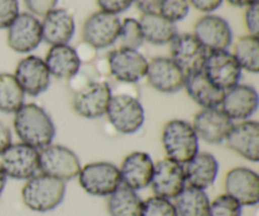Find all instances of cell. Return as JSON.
<instances>
[{"label": "cell", "mask_w": 259, "mask_h": 216, "mask_svg": "<svg viewBox=\"0 0 259 216\" xmlns=\"http://www.w3.org/2000/svg\"><path fill=\"white\" fill-rule=\"evenodd\" d=\"M13 131L19 142L39 151L53 143L57 129L45 108L35 103H24L13 114Z\"/></svg>", "instance_id": "6da1fadb"}, {"label": "cell", "mask_w": 259, "mask_h": 216, "mask_svg": "<svg viewBox=\"0 0 259 216\" xmlns=\"http://www.w3.org/2000/svg\"><path fill=\"white\" fill-rule=\"evenodd\" d=\"M67 192L66 182L45 174L27 180L22 187V201L34 212H51L63 202Z\"/></svg>", "instance_id": "7a4b0ae2"}, {"label": "cell", "mask_w": 259, "mask_h": 216, "mask_svg": "<svg viewBox=\"0 0 259 216\" xmlns=\"http://www.w3.org/2000/svg\"><path fill=\"white\" fill-rule=\"evenodd\" d=\"M161 144L166 158L186 164L200 151V141L194 126L185 119H171L161 131Z\"/></svg>", "instance_id": "3957f363"}, {"label": "cell", "mask_w": 259, "mask_h": 216, "mask_svg": "<svg viewBox=\"0 0 259 216\" xmlns=\"http://www.w3.org/2000/svg\"><path fill=\"white\" fill-rule=\"evenodd\" d=\"M105 116L119 134L132 136L144 125L146 110L137 96L113 93Z\"/></svg>", "instance_id": "277c9868"}, {"label": "cell", "mask_w": 259, "mask_h": 216, "mask_svg": "<svg viewBox=\"0 0 259 216\" xmlns=\"http://www.w3.org/2000/svg\"><path fill=\"white\" fill-rule=\"evenodd\" d=\"M78 184L88 195L108 197L121 185L119 167L113 162L96 161L81 166Z\"/></svg>", "instance_id": "5b68a950"}, {"label": "cell", "mask_w": 259, "mask_h": 216, "mask_svg": "<svg viewBox=\"0 0 259 216\" xmlns=\"http://www.w3.org/2000/svg\"><path fill=\"white\" fill-rule=\"evenodd\" d=\"M81 166L82 164L77 154L62 144L51 143L39 149L40 174L68 182L77 179Z\"/></svg>", "instance_id": "8992f818"}, {"label": "cell", "mask_w": 259, "mask_h": 216, "mask_svg": "<svg viewBox=\"0 0 259 216\" xmlns=\"http://www.w3.org/2000/svg\"><path fill=\"white\" fill-rule=\"evenodd\" d=\"M0 168L8 179L27 181L39 171V151L22 142H13L0 156Z\"/></svg>", "instance_id": "52a82bcc"}, {"label": "cell", "mask_w": 259, "mask_h": 216, "mask_svg": "<svg viewBox=\"0 0 259 216\" xmlns=\"http://www.w3.org/2000/svg\"><path fill=\"white\" fill-rule=\"evenodd\" d=\"M111 96L110 83L105 80H98L73 94L71 104L73 111L81 118L99 119L106 115Z\"/></svg>", "instance_id": "ba28073f"}, {"label": "cell", "mask_w": 259, "mask_h": 216, "mask_svg": "<svg viewBox=\"0 0 259 216\" xmlns=\"http://www.w3.org/2000/svg\"><path fill=\"white\" fill-rule=\"evenodd\" d=\"M110 77L116 82L138 83L146 78L148 60L138 50L119 47L108 53Z\"/></svg>", "instance_id": "9c48e42d"}, {"label": "cell", "mask_w": 259, "mask_h": 216, "mask_svg": "<svg viewBox=\"0 0 259 216\" xmlns=\"http://www.w3.org/2000/svg\"><path fill=\"white\" fill-rule=\"evenodd\" d=\"M121 20L119 15L94 12L89 15L81 28L82 40L90 43L96 50H105L118 42Z\"/></svg>", "instance_id": "30bf717a"}, {"label": "cell", "mask_w": 259, "mask_h": 216, "mask_svg": "<svg viewBox=\"0 0 259 216\" xmlns=\"http://www.w3.org/2000/svg\"><path fill=\"white\" fill-rule=\"evenodd\" d=\"M40 42V20L30 13H19V15L7 28V45L15 53L28 55L37 50Z\"/></svg>", "instance_id": "8fae6325"}, {"label": "cell", "mask_w": 259, "mask_h": 216, "mask_svg": "<svg viewBox=\"0 0 259 216\" xmlns=\"http://www.w3.org/2000/svg\"><path fill=\"white\" fill-rule=\"evenodd\" d=\"M192 34L209 52L228 51L233 45V29L229 22L215 14H205L194 24Z\"/></svg>", "instance_id": "7c38bea8"}, {"label": "cell", "mask_w": 259, "mask_h": 216, "mask_svg": "<svg viewBox=\"0 0 259 216\" xmlns=\"http://www.w3.org/2000/svg\"><path fill=\"white\" fill-rule=\"evenodd\" d=\"M13 75L24 91L25 96L30 98H37L45 94L52 80L45 60L35 55H28L20 58Z\"/></svg>", "instance_id": "4fadbf2b"}, {"label": "cell", "mask_w": 259, "mask_h": 216, "mask_svg": "<svg viewBox=\"0 0 259 216\" xmlns=\"http://www.w3.org/2000/svg\"><path fill=\"white\" fill-rule=\"evenodd\" d=\"M146 80L157 93L176 94L185 88L186 73L169 57L158 56L148 61Z\"/></svg>", "instance_id": "5bb4252c"}, {"label": "cell", "mask_w": 259, "mask_h": 216, "mask_svg": "<svg viewBox=\"0 0 259 216\" xmlns=\"http://www.w3.org/2000/svg\"><path fill=\"white\" fill-rule=\"evenodd\" d=\"M224 190V194L237 200L243 207L257 206L259 202V175L249 167H233L225 174Z\"/></svg>", "instance_id": "9a60e30c"}, {"label": "cell", "mask_w": 259, "mask_h": 216, "mask_svg": "<svg viewBox=\"0 0 259 216\" xmlns=\"http://www.w3.org/2000/svg\"><path fill=\"white\" fill-rule=\"evenodd\" d=\"M202 72L214 85L227 91L240 83L243 70L233 53L228 50L207 53Z\"/></svg>", "instance_id": "2e32d148"}, {"label": "cell", "mask_w": 259, "mask_h": 216, "mask_svg": "<svg viewBox=\"0 0 259 216\" xmlns=\"http://www.w3.org/2000/svg\"><path fill=\"white\" fill-rule=\"evenodd\" d=\"M199 141L211 146L223 144L234 121L220 108L200 109L191 121Z\"/></svg>", "instance_id": "e0dca14e"}, {"label": "cell", "mask_w": 259, "mask_h": 216, "mask_svg": "<svg viewBox=\"0 0 259 216\" xmlns=\"http://www.w3.org/2000/svg\"><path fill=\"white\" fill-rule=\"evenodd\" d=\"M207 51L192 33H177L169 43V58L187 75L202 71Z\"/></svg>", "instance_id": "ac0fdd59"}, {"label": "cell", "mask_w": 259, "mask_h": 216, "mask_svg": "<svg viewBox=\"0 0 259 216\" xmlns=\"http://www.w3.org/2000/svg\"><path fill=\"white\" fill-rule=\"evenodd\" d=\"M187 186L184 166L168 158L154 163L153 176L149 187L154 196L175 200Z\"/></svg>", "instance_id": "d6986e66"}, {"label": "cell", "mask_w": 259, "mask_h": 216, "mask_svg": "<svg viewBox=\"0 0 259 216\" xmlns=\"http://www.w3.org/2000/svg\"><path fill=\"white\" fill-rule=\"evenodd\" d=\"M259 95L254 86L248 83H238L224 93L220 109L237 121L249 120L258 111Z\"/></svg>", "instance_id": "ffe728a7"}, {"label": "cell", "mask_w": 259, "mask_h": 216, "mask_svg": "<svg viewBox=\"0 0 259 216\" xmlns=\"http://www.w3.org/2000/svg\"><path fill=\"white\" fill-rule=\"evenodd\" d=\"M154 163L156 162L147 152L134 151L126 154L120 166H118L121 185L137 192L149 187L153 176Z\"/></svg>", "instance_id": "44dd1931"}, {"label": "cell", "mask_w": 259, "mask_h": 216, "mask_svg": "<svg viewBox=\"0 0 259 216\" xmlns=\"http://www.w3.org/2000/svg\"><path fill=\"white\" fill-rule=\"evenodd\" d=\"M224 143L245 161L257 163L259 161V123L253 119L237 121L233 124Z\"/></svg>", "instance_id": "7402d4cb"}, {"label": "cell", "mask_w": 259, "mask_h": 216, "mask_svg": "<svg viewBox=\"0 0 259 216\" xmlns=\"http://www.w3.org/2000/svg\"><path fill=\"white\" fill-rule=\"evenodd\" d=\"M42 42L47 45H68L73 38L76 23L73 15L63 8H55L40 20Z\"/></svg>", "instance_id": "603a6c76"}, {"label": "cell", "mask_w": 259, "mask_h": 216, "mask_svg": "<svg viewBox=\"0 0 259 216\" xmlns=\"http://www.w3.org/2000/svg\"><path fill=\"white\" fill-rule=\"evenodd\" d=\"M184 169L187 186L206 191L217 181L220 164L212 153L199 151L186 164H184Z\"/></svg>", "instance_id": "cb8c5ba5"}, {"label": "cell", "mask_w": 259, "mask_h": 216, "mask_svg": "<svg viewBox=\"0 0 259 216\" xmlns=\"http://www.w3.org/2000/svg\"><path fill=\"white\" fill-rule=\"evenodd\" d=\"M184 89L189 98L200 106V109L220 108L225 93L214 85L202 71L187 75Z\"/></svg>", "instance_id": "d4e9b609"}, {"label": "cell", "mask_w": 259, "mask_h": 216, "mask_svg": "<svg viewBox=\"0 0 259 216\" xmlns=\"http://www.w3.org/2000/svg\"><path fill=\"white\" fill-rule=\"evenodd\" d=\"M43 60L51 76L58 80L67 81L81 67L75 48L70 45L51 46Z\"/></svg>", "instance_id": "484cf974"}, {"label": "cell", "mask_w": 259, "mask_h": 216, "mask_svg": "<svg viewBox=\"0 0 259 216\" xmlns=\"http://www.w3.org/2000/svg\"><path fill=\"white\" fill-rule=\"evenodd\" d=\"M138 20L144 42L153 46L169 45L179 33L176 23L164 18L158 12L143 13Z\"/></svg>", "instance_id": "4316f807"}, {"label": "cell", "mask_w": 259, "mask_h": 216, "mask_svg": "<svg viewBox=\"0 0 259 216\" xmlns=\"http://www.w3.org/2000/svg\"><path fill=\"white\" fill-rule=\"evenodd\" d=\"M106 199V209L110 216H142L143 200L138 192L124 185H120Z\"/></svg>", "instance_id": "83f0119b"}, {"label": "cell", "mask_w": 259, "mask_h": 216, "mask_svg": "<svg viewBox=\"0 0 259 216\" xmlns=\"http://www.w3.org/2000/svg\"><path fill=\"white\" fill-rule=\"evenodd\" d=\"M174 204L179 216H209L210 199L205 190L186 186Z\"/></svg>", "instance_id": "f1b7e54d"}, {"label": "cell", "mask_w": 259, "mask_h": 216, "mask_svg": "<svg viewBox=\"0 0 259 216\" xmlns=\"http://www.w3.org/2000/svg\"><path fill=\"white\" fill-rule=\"evenodd\" d=\"M233 56L243 71L259 72V37L245 34L237 39L233 46Z\"/></svg>", "instance_id": "f546056e"}, {"label": "cell", "mask_w": 259, "mask_h": 216, "mask_svg": "<svg viewBox=\"0 0 259 216\" xmlns=\"http://www.w3.org/2000/svg\"><path fill=\"white\" fill-rule=\"evenodd\" d=\"M25 103V94L13 73L0 72V113L14 114Z\"/></svg>", "instance_id": "4dcf8cb0"}, {"label": "cell", "mask_w": 259, "mask_h": 216, "mask_svg": "<svg viewBox=\"0 0 259 216\" xmlns=\"http://www.w3.org/2000/svg\"><path fill=\"white\" fill-rule=\"evenodd\" d=\"M118 40L120 42V47L139 50L144 43L139 20L136 18H125L121 20Z\"/></svg>", "instance_id": "1f68e13d"}, {"label": "cell", "mask_w": 259, "mask_h": 216, "mask_svg": "<svg viewBox=\"0 0 259 216\" xmlns=\"http://www.w3.org/2000/svg\"><path fill=\"white\" fill-rule=\"evenodd\" d=\"M243 206L230 197L229 195L222 194L210 200L209 216H242Z\"/></svg>", "instance_id": "d6a6232c"}, {"label": "cell", "mask_w": 259, "mask_h": 216, "mask_svg": "<svg viewBox=\"0 0 259 216\" xmlns=\"http://www.w3.org/2000/svg\"><path fill=\"white\" fill-rule=\"evenodd\" d=\"M142 216H179L174 200L163 199L158 196H151L143 200Z\"/></svg>", "instance_id": "836d02e7"}, {"label": "cell", "mask_w": 259, "mask_h": 216, "mask_svg": "<svg viewBox=\"0 0 259 216\" xmlns=\"http://www.w3.org/2000/svg\"><path fill=\"white\" fill-rule=\"evenodd\" d=\"M191 10L189 0H162L158 13L171 22L184 20Z\"/></svg>", "instance_id": "e575fe53"}, {"label": "cell", "mask_w": 259, "mask_h": 216, "mask_svg": "<svg viewBox=\"0 0 259 216\" xmlns=\"http://www.w3.org/2000/svg\"><path fill=\"white\" fill-rule=\"evenodd\" d=\"M19 13L18 0H0V29H7Z\"/></svg>", "instance_id": "d590c367"}, {"label": "cell", "mask_w": 259, "mask_h": 216, "mask_svg": "<svg viewBox=\"0 0 259 216\" xmlns=\"http://www.w3.org/2000/svg\"><path fill=\"white\" fill-rule=\"evenodd\" d=\"M28 13L37 18H43L46 14L57 8L58 0H23Z\"/></svg>", "instance_id": "8d00e7d4"}, {"label": "cell", "mask_w": 259, "mask_h": 216, "mask_svg": "<svg viewBox=\"0 0 259 216\" xmlns=\"http://www.w3.org/2000/svg\"><path fill=\"white\" fill-rule=\"evenodd\" d=\"M244 24L248 30V34H259V2L245 7L244 10Z\"/></svg>", "instance_id": "74e56055"}, {"label": "cell", "mask_w": 259, "mask_h": 216, "mask_svg": "<svg viewBox=\"0 0 259 216\" xmlns=\"http://www.w3.org/2000/svg\"><path fill=\"white\" fill-rule=\"evenodd\" d=\"M96 4L101 12L119 15L133 5V0H96Z\"/></svg>", "instance_id": "f35d334b"}, {"label": "cell", "mask_w": 259, "mask_h": 216, "mask_svg": "<svg viewBox=\"0 0 259 216\" xmlns=\"http://www.w3.org/2000/svg\"><path fill=\"white\" fill-rule=\"evenodd\" d=\"M73 48H75V52L76 55H77V58L81 62V65L94 63V61L99 57L98 50H96L94 46H91L90 43L85 42V40H81V42Z\"/></svg>", "instance_id": "ab89813d"}, {"label": "cell", "mask_w": 259, "mask_h": 216, "mask_svg": "<svg viewBox=\"0 0 259 216\" xmlns=\"http://www.w3.org/2000/svg\"><path fill=\"white\" fill-rule=\"evenodd\" d=\"M191 8H195L199 12L205 14H211L212 12L222 7L224 0H189Z\"/></svg>", "instance_id": "60d3db41"}, {"label": "cell", "mask_w": 259, "mask_h": 216, "mask_svg": "<svg viewBox=\"0 0 259 216\" xmlns=\"http://www.w3.org/2000/svg\"><path fill=\"white\" fill-rule=\"evenodd\" d=\"M13 143V133L9 126L0 120V156L7 151Z\"/></svg>", "instance_id": "b9f144b4"}, {"label": "cell", "mask_w": 259, "mask_h": 216, "mask_svg": "<svg viewBox=\"0 0 259 216\" xmlns=\"http://www.w3.org/2000/svg\"><path fill=\"white\" fill-rule=\"evenodd\" d=\"M133 4L143 13H156L159 10L162 0H133Z\"/></svg>", "instance_id": "7bdbcfd3"}, {"label": "cell", "mask_w": 259, "mask_h": 216, "mask_svg": "<svg viewBox=\"0 0 259 216\" xmlns=\"http://www.w3.org/2000/svg\"><path fill=\"white\" fill-rule=\"evenodd\" d=\"M230 5L233 7H238V8H245L248 5L253 4V3H257L258 0H227Z\"/></svg>", "instance_id": "ee69618b"}, {"label": "cell", "mask_w": 259, "mask_h": 216, "mask_svg": "<svg viewBox=\"0 0 259 216\" xmlns=\"http://www.w3.org/2000/svg\"><path fill=\"white\" fill-rule=\"evenodd\" d=\"M8 180L9 179L7 177V175H5L4 171L0 168V197H2L3 194H4L5 187H7V184H8Z\"/></svg>", "instance_id": "f6af8a7d"}]
</instances>
